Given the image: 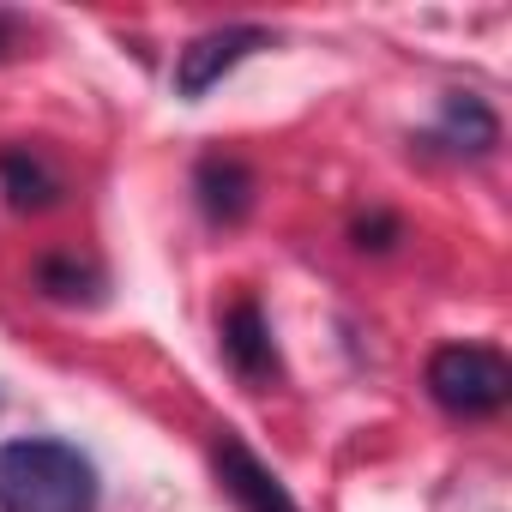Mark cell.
Here are the masks:
<instances>
[{
  "mask_svg": "<svg viewBox=\"0 0 512 512\" xmlns=\"http://www.w3.org/2000/svg\"><path fill=\"white\" fill-rule=\"evenodd\" d=\"M428 398L464 422L500 416L512 398V368L494 344H440L428 356Z\"/></svg>",
  "mask_w": 512,
  "mask_h": 512,
  "instance_id": "7a4b0ae2",
  "label": "cell"
},
{
  "mask_svg": "<svg viewBox=\"0 0 512 512\" xmlns=\"http://www.w3.org/2000/svg\"><path fill=\"white\" fill-rule=\"evenodd\" d=\"M350 235H356V247H362V253H368V247H374V253H386V247L404 235V223H398L392 211H368V217H356V229H350Z\"/></svg>",
  "mask_w": 512,
  "mask_h": 512,
  "instance_id": "30bf717a",
  "label": "cell"
},
{
  "mask_svg": "<svg viewBox=\"0 0 512 512\" xmlns=\"http://www.w3.org/2000/svg\"><path fill=\"white\" fill-rule=\"evenodd\" d=\"M103 476L91 452L55 434L0 440V512H97Z\"/></svg>",
  "mask_w": 512,
  "mask_h": 512,
  "instance_id": "6da1fadb",
  "label": "cell"
},
{
  "mask_svg": "<svg viewBox=\"0 0 512 512\" xmlns=\"http://www.w3.org/2000/svg\"><path fill=\"white\" fill-rule=\"evenodd\" d=\"M211 470H217V488L235 500V512H302L296 494L284 488V476L253 452L235 428H217L211 440Z\"/></svg>",
  "mask_w": 512,
  "mask_h": 512,
  "instance_id": "3957f363",
  "label": "cell"
},
{
  "mask_svg": "<svg viewBox=\"0 0 512 512\" xmlns=\"http://www.w3.org/2000/svg\"><path fill=\"white\" fill-rule=\"evenodd\" d=\"M253 193H260V181H253L247 157H235V151H205V157L193 163V199H199L205 223H217V229L247 223Z\"/></svg>",
  "mask_w": 512,
  "mask_h": 512,
  "instance_id": "5b68a950",
  "label": "cell"
},
{
  "mask_svg": "<svg viewBox=\"0 0 512 512\" xmlns=\"http://www.w3.org/2000/svg\"><path fill=\"white\" fill-rule=\"evenodd\" d=\"M217 344H223V362L235 368V380H247V386H266V380H278V344H272L266 308L253 302V296H241V302L223 314V326H217Z\"/></svg>",
  "mask_w": 512,
  "mask_h": 512,
  "instance_id": "52a82bcc",
  "label": "cell"
},
{
  "mask_svg": "<svg viewBox=\"0 0 512 512\" xmlns=\"http://www.w3.org/2000/svg\"><path fill=\"white\" fill-rule=\"evenodd\" d=\"M0 193L13 211H49L61 199V169L37 145H7L0 151Z\"/></svg>",
  "mask_w": 512,
  "mask_h": 512,
  "instance_id": "ba28073f",
  "label": "cell"
},
{
  "mask_svg": "<svg viewBox=\"0 0 512 512\" xmlns=\"http://www.w3.org/2000/svg\"><path fill=\"white\" fill-rule=\"evenodd\" d=\"M494 145H500V115L476 91H446L434 127L422 133V151H446V157H488Z\"/></svg>",
  "mask_w": 512,
  "mask_h": 512,
  "instance_id": "8992f818",
  "label": "cell"
},
{
  "mask_svg": "<svg viewBox=\"0 0 512 512\" xmlns=\"http://www.w3.org/2000/svg\"><path fill=\"white\" fill-rule=\"evenodd\" d=\"M37 290L49 302H97L103 296V266L97 260H79V253H43L37 260Z\"/></svg>",
  "mask_w": 512,
  "mask_h": 512,
  "instance_id": "9c48e42d",
  "label": "cell"
},
{
  "mask_svg": "<svg viewBox=\"0 0 512 512\" xmlns=\"http://www.w3.org/2000/svg\"><path fill=\"white\" fill-rule=\"evenodd\" d=\"M19 37H25V19H19V13H0V55H13Z\"/></svg>",
  "mask_w": 512,
  "mask_h": 512,
  "instance_id": "8fae6325",
  "label": "cell"
},
{
  "mask_svg": "<svg viewBox=\"0 0 512 512\" xmlns=\"http://www.w3.org/2000/svg\"><path fill=\"white\" fill-rule=\"evenodd\" d=\"M272 49V31L266 25H217V31H199L187 49H175V97L199 103L229 67H241L247 55Z\"/></svg>",
  "mask_w": 512,
  "mask_h": 512,
  "instance_id": "277c9868",
  "label": "cell"
}]
</instances>
